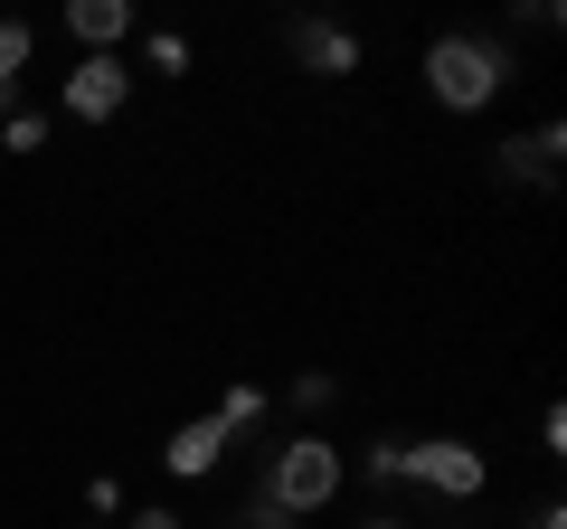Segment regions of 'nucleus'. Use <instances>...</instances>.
I'll return each mask as SVG.
<instances>
[{
  "instance_id": "nucleus-1",
  "label": "nucleus",
  "mask_w": 567,
  "mask_h": 529,
  "mask_svg": "<svg viewBox=\"0 0 567 529\" xmlns=\"http://www.w3.org/2000/svg\"><path fill=\"white\" fill-rule=\"evenodd\" d=\"M511 76H520L511 39H483V29H445V39L425 48V95L445 104V114H483Z\"/></svg>"
},
{
  "instance_id": "nucleus-2",
  "label": "nucleus",
  "mask_w": 567,
  "mask_h": 529,
  "mask_svg": "<svg viewBox=\"0 0 567 529\" xmlns=\"http://www.w3.org/2000/svg\"><path fill=\"white\" fill-rule=\"evenodd\" d=\"M341 473H350V454L331 445V435H284L275 464H265V501H275L284 520H312V510L341 501Z\"/></svg>"
},
{
  "instance_id": "nucleus-3",
  "label": "nucleus",
  "mask_w": 567,
  "mask_h": 529,
  "mask_svg": "<svg viewBox=\"0 0 567 529\" xmlns=\"http://www.w3.org/2000/svg\"><path fill=\"white\" fill-rule=\"evenodd\" d=\"M406 483L445 491V501H483L492 464H483V445H464V435H425V445H406Z\"/></svg>"
},
{
  "instance_id": "nucleus-4",
  "label": "nucleus",
  "mask_w": 567,
  "mask_h": 529,
  "mask_svg": "<svg viewBox=\"0 0 567 529\" xmlns=\"http://www.w3.org/2000/svg\"><path fill=\"white\" fill-rule=\"evenodd\" d=\"M133 104V58H76L58 85V114L66 123H114Z\"/></svg>"
},
{
  "instance_id": "nucleus-5",
  "label": "nucleus",
  "mask_w": 567,
  "mask_h": 529,
  "mask_svg": "<svg viewBox=\"0 0 567 529\" xmlns=\"http://www.w3.org/2000/svg\"><path fill=\"white\" fill-rule=\"evenodd\" d=\"M558 152H567V123H529V133H511V143H492V170L520 189H558Z\"/></svg>"
},
{
  "instance_id": "nucleus-6",
  "label": "nucleus",
  "mask_w": 567,
  "mask_h": 529,
  "mask_svg": "<svg viewBox=\"0 0 567 529\" xmlns=\"http://www.w3.org/2000/svg\"><path fill=\"white\" fill-rule=\"evenodd\" d=\"M218 464H227V426H218V416L171 426V445H162V473H171V483H208Z\"/></svg>"
},
{
  "instance_id": "nucleus-7",
  "label": "nucleus",
  "mask_w": 567,
  "mask_h": 529,
  "mask_svg": "<svg viewBox=\"0 0 567 529\" xmlns=\"http://www.w3.org/2000/svg\"><path fill=\"white\" fill-rule=\"evenodd\" d=\"M66 39H76L85 58H114V48L133 39V0H66Z\"/></svg>"
},
{
  "instance_id": "nucleus-8",
  "label": "nucleus",
  "mask_w": 567,
  "mask_h": 529,
  "mask_svg": "<svg viewBox=\"0 0 567 529\" xmlns=\"http://www.w3.org/2000/svg\"><path fill=\"white\" fill-rule=\"evenodd\" d=\"M293 58H303V76H360V39L331 20H293Z\"/></svg>"
},
{
  "instance_id": "nucleus-9",
  "label": "nucleus",
  "mask_w": 567,
  "mask_h": 529,
  "mask_svg": "<svg viewBox=\"0 0 567 529\" xmlns=\"http://www.w3.org/2000/svg\"><path fill=\"white\" fill-rule=\"evenodd\" d=\"M29 58H39V29H29V20H0V114H20Z\"/></svg>"
},
{
  "instance_id": "nucleus-10",
  "label": "nucleus",
  "mask_w": 567,
  "mask_h": 529,
  "mask_svg": "<svg viewBox=\"0 0 567 529\" xmlns=\"http://www.w3.org/2000/svg\"><path fill=\"white\" fill-rule=\"evenodd\" d=\"M265 416H275V407H265V387H256V378H237V387L218 397V426H227V445H237V435H256Z\"/></svg>"
},
{
  "instance_id": "nucleus-11",
  "label": "nucleus",
  "mask_w": 567,
  "mask_h": 529,
  "mask_svg": "<svg viewBox=\"0 0 567 529\" xmlns=\"http://www.w3.org/2000/svg\"><path fill=\"white\" fill-rule=\"evenodd\" d=\"M284 397H293L303 416H331L341 407V378H331V369H303V378H284Z\"/></svg>"
},
{
  "instance_id": "nucleus-12",
  "label": "nucleus",
  "mask_w": 567,
  "mask_h": 529,
  "mask_svg": "<svg viewBox=\"0 0 567 529\" xmlns=\"http://www.w3.org/2000/svg\"><path fill=\"white\" fill-rule=\"evenodd\" d=\"M360 473H369V483H406V445H398V435L360 445Z\"/></svg>"
},
{
  "instance_id": "nucleus-13",
  "label": "nucleus",
  "mask_w": 567,
  "mask_h": 529,
  "mask_svg": "<svg viewBox=\"0 0 567 529\" xmlns=\"http://www.w3.org/2000/svg\"><path fill=\"white\" fill-rule=\"evenodd\" d=\"M0 143H10V152H39L48 143V114H29V104H20V114H0Z\"/></svg>"
},
{
  "instance_id": "nucleus-14",
  "label": "nucleus",
  "mask_w": 567,
  "mask_h": 529,
  "mask_svg": "<svg viewBox=\"0 0 567 529\" xmlns=\"http://www.w3.org/2000/svg\"><path fill=\"white\" fill-rule=\"evenodd\" d=\"M142 58H152V76H189V39H181V29H162Z\"/></svg>"
},
{
  "instance_id": "nucleus-15",
  "label": "nucleus",
  "mask_w": 567,
  "mask_h": 529,
  "mask_svg": "<svg viewBox=\"0 0 567 529\" xmlns=\"http://www.w3.org/2000/svg\"><path fill=\"white\" fill-rule=\"evenodd\" d=\"M85 520H123V483H114V473H95V483H85Z\"/></svg>"
},
{
  "instance_id": "nucleus-16",
  "label": "nucleus",
  "mask_w": 567,
  "mask_h": 529,
  "mask_svg": "<svg viewBox=\"0 0 567 529\" xmlns=\"http://www.w3.org/2000/svg\"><path fill=\"white\" fill-rule=\"evenodd\" d=\"M237 529H293V520H284V510H275V501H265V491H256V501L237 510Z\"/></svg>"
},
{
  "instance_id": "nucleus-17",
  "label": "nucleus",
  "mask_w": 567,
  "mask_h": 529,
  "mask_svg": "<svg viewBox=\"0 0 567 529\" xmlns=\"http://www.w3.org/2000/svg\"><path fill=\"white\" fill-rule=\"evenodd\" d=\"M133 529H189V520H181V510H162V501H152V510H133Z\"/></svg>"
},
{
  "instance_id": "nucleus-18",
  "label": "nucleus",
  "mask_w": 567,
  "mask_h": 529,
  "mask_svg": "<svg viewBox=\"0 0 567 529\" xmlns=\"http://www.w3.org/2000/svg\"><path fill=\"white\" fill-rule=\"evenodd\" d=\"M529 529H567V510H558V501H539V510H529Z\"/></svg>"
},
{
  "instance_id": "nucleus-19",
  "label": "nucleus",
  "mask_w": 567,
  "mask_h": 529,
  "mask_svg": "<svg viewBox=\"0 0 567 529\" xmlns=\"http://www.w3.org/2000/svg\"><path fill=\"white\" fill-rule=\"evenodd\" d=\"M360 529H406V520H398V510H369V520H360Z\"/></svg>"
},
{
  "instance_id": "nucleus-20",
  "label": "nucleus",
  "mask_w": 567,
  "mask_h": 529,
  "mask_svg": "<svg viewBox=\"0 0 567 529\" xmlns=\"http://www.w3.org/2000/svg\"><path fill=\"white\" fill-rule=\"evenodd\" d=\"M85 529H95V520H85Z\"/></svg>"
}]
</instances>
